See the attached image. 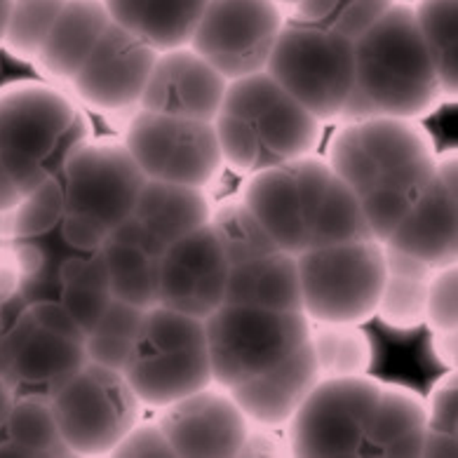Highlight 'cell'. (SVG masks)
Here are the masks:
<instances>
[{"label": "cell", "mask_w": 458, "mask_h": 458, "mask_svg": "<svg viewBox=\"0 0 458 458\" xmlns=\"http://www.w3.org/2000/svg\"><path fill=\"white\" fill-rule=\"evenodd\" d=\"M325 160L355 195L371 235L386 240L428 189L437 148L420 120L378 115L339 123Z\"/></svg>", "instance_id": "1"}, {"label": "cell", "mask_w": 458, "mask_h": 458, "mask_svg": "<svg viewBox=\"0 0 458 458\" xmlns=\"http://www.w3.org/2000/svg\"><path fill=\"white\" fill-rule=\"evenodd\" d=\"M238 195L277 250L294 257L371 235L355 195L318 151L245 174Z\"/></svg>", "instance_id": "2"}, {"label": "cell", "mask_w": 458, "mask_h": 458, "mask_svg": "<svg viewBox=\"0 0 458 458\" xmlns=\"http://www.w3.org/2000/svg\"><path fill=\"white\" fill-rule=\"evenodd\" d=\"M355 81L339 123L362 118L423 120L446 95L416 29L411 0H395L358 40H352Z\"/></svg>", "instance_id": "3"}, {"label": "cell", "mask_w": 458, "mask_h": 458, "mask_svg": "<svg viewBox=\"0 0 458 458\" xmlns=\"http://www.w3.org/2000/svg\"><path fill=\"white\" fill-rule=\"evenodd\" d=\"M212 125L224 165L240 176L315 153L325 127L266 71L228 81Z\"/></svg>", "instance_id": "4"}, {"label": "cell", "mask_w": 458, "mask_h": 458, "mask_svg": "<svg viewBox=\"0 0 458 458\" xmlns=\"http://www.w3.org/2000/svg\"><path fill=\"white\" fill-rule=\"evenodd\" d=\"M95 137L89 111L50 81L0 88V160L20 193L55 179L78 146Z\"/></svg>", "instance_id": "5"}, {"label": "cell", "mask_w": 458, "mask_h": 458, "mask_svg": "<svg viewBox=\"0 0 458 458\" xmlns=\"http://www.w3.org/2000/svg\"><path fill=\"white\" fill-rule=\"evenodd\" d=\"M64 242L78 254L99 251L108 233L132 214L146 176L123 139L92 137L71 153L59 172Z\"/></svg>", "instance_id": "6"}, {"label": "cell", "mask_w": 458, "mask_h": 458, "mask_svg": "<svg viewBox=\"0 0 458 458\" xmlns=\"http://www.w3.org/2000/svg\"><path fill=\"white\" fill-rule=\"evenodd\" d=\"M123 377L153 411L214 383L205 320L160 303L146 308Z\"/></svg>", "instance_id": "7"}, {"label": "cell", "mask_w": 458, "mask_h": 458, "mask_svg": "<svg viewBox=\"0 0 458 458\" xmlns=\"http://www.w3.org/2000/svg\"><path fill=\"white\" fill-rule=\"evenodd\" d=\"M301 310L320 325H367L374 320L383 280V240L358 238L296 254Z\"/></svg>", "instance_id": "8"}, {"label": "cell", "mask_w": 458, "mask_h": 458, "mask_svg": "<svg viewBox=\"0 0 458 458\" xmlns=\"http://www.w3.org/2000/svg\"><path fill=\"white\" fill-rule=\"evenodd\" d=\"M310 325L303 310L221 303L205 318L212 381L231 388L273 369L306 344Z\"/></svg>", "instance_id": "9"}, {"label": "cell", "mask_w": 458, "mask_h": 458, "mask_svg": "<svg viewBox=\"0 0 458 458\" xmlns=\"http://www.w3.org/2000/svg\"><path fill=\"white\" fill-rule=\"evenodd\" d=\"M264 71L322 125H336L355 81L352 40L287 17Z\"/></svg>", "instance_id": "10"}, {"label": "cell", "mask_w": 458, "mask_h": 458, "mask_svg": "<svg viewBox=\"0 0 458 458\" xmlns=\"http://www.w3.org/2000/svg\"><path fill=\"white\" fill-rule=\"evenodd\" d=\"M52 414L71 456H108L144 416L123 371L85 362L50 395Z\"/></svg>", "instance_id": "11"}, {"label": "cell", "mask_w": 458, "mask_h": 458, "mask_svg": "<svg viewBox=\"0 0 458 458\" xmlns=\"http://www.w3.org/2000/svg\"><path fill=\"white\" fill-rule=\"evenodd\" d=\"M123 144L146 179L209 191L226 165L208 120L179 118L134 108L123 115Z\"/></svg>", "instance_id": "12"}, {"label": "cell", "mask_w": 458, "mask_h": 458, "mask_svg": "<svg viewBox=\"0 0 458 458\" xmlns=\"http://www.w3.org/2000/svg\"><path fill=\"white\" fill-rule=\"evenodd\" d=\"M381 386L371 374L320 378L283 428L289 456H358Z\"/></svg>", "instance_id": "13"}, {"label": "cell", "mask_w": 458, "mask_h": 458, "mask_svg": "<svg viewBox=\"0 0 458 458\" xmlns=\"http://www.w3.org/2000/svg\"><path fill=\"white\" fill-rule=\"evenodd\" d=\"M287 13L276 0H208L189 47L226 81L266 69Z\"/></svg>", "instance_id": "14"}, {"label": "cell", "mask_w": 458, "mask_h": 458, "mask_svg": "<svg viewBox=\"0 0 458 458\" xmlns=\"http://www.w3.org/2000/svg\"><path fill=\"white\" fill-rule=\"evenodd\" d=\"M157 52L156 45L111 21L64 88L85 111L118 120L139 108Z\"/></svg>", "instance_id": "15"}, {"label": "cell", "mask_w": 458, "mask_h": 458, "mask_svg": "<svg viewBox=\"0 0 458 458\" xmlns=\"http://www.w3.org/2000/svg\"><path fill=\"white\" fill-rule=\"evenodd\" d=\"M228 261L209 226L165 247L156 268L157 303L205 320L226 299Z\"/></svg>", "instance_id": "16"}, {"label": "cell", "mask_w": 458, "mask_h": 458, "mask_svg": "<svg viewBox=\"0 0 458 458\" xmlns=\"http://www.w3.org/2000/svg\"><path fill=\"white\" fill-rule=\"evenodd\" d=\"M383 245L400 250L430 268L458 264V153H437L433 179Z\"/></svg>", "instance_id": "17"}, {"label": "cell", "mask_w": 458, "mask_h": 458, "mask_svg": "<svg viewBox=\"0 0 458 458\" xmlns=\"http://www.w3.org/2000/svg\"><path fill=\"white\" fill-rule=\"evenodd\" d=\"M157 423L176 458H235L250 420L228 388L209 383L157 409Z\"/></svg>", "instance_id": "18"}, {"label": "cell", "mask_w": 458, "mask_h": 458, "mask_svg": "<svg viewBox=\"0 0 458 458\" xmlns=\"http://www.w3.org/2000/svg\"><path fill=\"white\" fill-rule=\"evenodd\" d=\"M228 81L189 45L157 52L139 108L212 123Z\"/></svg>", "instance_id": "19"}, {"label": "cell", "mask_w": 458, "mask_h": 458, "mask_svg": "<svg viewBox=\"0 0 458 458\" xmlns=\"http://www.w3.org/2000/svg\"><path fill=\"white\" fill-rule=\"evenodd\" d=\"M318 381L320 371L306 341L284 362L238 386H231L228 393L250 423L284 428Z\"/></svg>", "instance_id": "20"}, {"label": "cell", "mask_w": 458, "mask_h": 458, "mask_svg": "<svg viewBox=\"0 0 458 458\" xmlns=\"http://www.w3.org/2000/svg\"><path fill=\"white\" fill-rule=\"evenodd\" d=\"M104 0H66L31 66L43 81L66 85L111 24Z\"/></svg>", "instance_id": "21"}, {"label": "cell", "mask_w": 458, "mask_h": 458, "mask_svg": "<svg viewBox=\"0 0 458 458\" xmlns=\"http://www.w3.org/2000/svg\"><path fill=\"white\" fill-rule=\"evenodd\" d=\"M428 433L426 395L402 383L381 386L369 428L358 456L362 458H420Z\"/></svg>", "instance_id": "22"}, {"label": "cell", "mask_w": 458, "mask_h": 458, "mask_svg": "<svg viewBox=\"0 0 458 458\" xmlns=\"http://www.w3.org/2000/svg\"><path fill=\"white\" fill-rule=\"evenodd\" d=\"M163 250L132 216L118 224L99 250L106 264L108 294L139 308L156 306V268Z\"/></svg>", "instance_id": "23"}, {"label": "cell", "mask_w": 458, "mask_h": 458, "mask_svg": "<svg viewBox=\"0 0 458 458\" xmlns=\"http://www.w3.org/2000/svg\"><path fill=\"white\" fill-rule=\"evenodd\" d=\"M212 198L205 189L146 179L134 202L132 216L163 247L208 226Z\"/></svg>", "instance_id": "24"}, {"label": "cell", "mask_w": 458, "mask_h": 458, "mask_svg": "<svg viewBox=\"0 0 458 458\" xmlns=\"http://www.w3.org/2000/svg\"><path fill=\"white\" fill-rule=\"evenodd\" d=\"M224 303L268 310H301V287L294 254L276 250L266 257L228 266Z\"/></svg>", "instance_id": "25"}, {"label": "cell", "mask_w": 458, "mask_h": 458, "mask_svg": "<svg viewBox=\"0 0 458 458\" xmlns=\"http://www.w3.org/2000/svg\"><path fill=\"white\" fill-rule=\"evenodd\" d=\"M85 362L88 355L81 339H69L31 325L14 352L13 383L17 388L24 386L33 393L52 395Z\"/></svg>", "instance_id": "26"}, {"label": "cell", "mask_w": 458, "mask_h": 458, "mask_svg": "<svg viewBox=\"0 0 458 458\" xmlns=\"http://www.w3.org/2000/svg\"><path fill=\"white\" fill-rule=\"evenodd\" d=\"M205 3L208 0H104L115 24L157 50L189 45Z\"/></svg>", "instance_id": "27"}, {"label": "cell", "mask_w": 458, "mask_h": 458, "mask_svg": "<svg viewBox=\"0 0 458 458\" xmlns=\"http://www.w3.org/2000/svg\"><path fill=\"white\" fill-rule=\"evenodd\" d=\"M386 247V280L377 303V318L397 334H414L426 327V292L433 268L404 251Z\"/></svg>", "instance_id": "28"}, {"label": "cell", "mask_w": 458, "mask_h": 458, "mask_svg": "<svg viewBox=\"0 0 458 458\" xmlns=\"http://www.w3.org/2000/svg\"><path fill=\"white\" fill-rule=\"evenodd\" d=\"M0 456H71L55 423L50 395L31 390L14 397L0 430Z\"/></svg>", "instance_id": "29"}, {"label": "cell", "mask_w": 458, "mask_h": 458, "mask_svg": "<svg viewBox=\"0 0 458 458\" xmlns=\"http://www.w3.org/2000/svg\"><path fill=\"white\" fill-rule=\"evenodd\" d=\"M411 7L439 85L454 104L458 99V0H411Z\"/></svg>", "instance_id": "30"}, {"label": "cell", "mask_w": 458, "mask_h": 458, "mask_svg": "<svg viewBox=\"0 0 458 458\" xmlns=\"http://www.w3.org/2000/svg\"><path fill=\"white\" fill-rule=\"evenodd\" d=\"M208 226L219 242L228 266L266 257L277 250L264 224L254 216V212L247 208V202L238 193L212 202Z\"/></svg>", "instance_id": "31"}, {"label": "cell", "mask_w": 458, "mask_h": 458, "mask_svg": "<svg viewBox=\"0 0 458 458\" xmlns=\"http://www.w3.org/2000/svg\"><path fill=\"white\" fill-rule=\"evenodd\" d=\"M320 378L369 374L374 364V341L362 325H320L313 322L308 334Z\"/></svg>", "instance_id": "32"}, {"label": "cell", "mask_w": 458, "mask_h": 458, "mask_svg": "<svg viewBox=\"0 0 458 458\" xmlns=\"http://www.w3.org/2000/svg\"><path fill=\"white\" fill-rule=\"evenodd\" d=\"M144 313L146 308L118 301L111 296V301L106 303L97 325L85 334V341H82L88 362L101 364V367L115 371L125 369Z\"/></svg>", "instance_id": "33"}, {"label": "cell", "mask_w": 458, "mask_h": 458, "mask_svg": "<svg viewBox=\"0 0 458 458\" xmlns=\"http://www.w3.org/2000/svg\"><path fill=\"white\" fill-rule=\"evenodd\" d=\"M393 3L395 0H299L289 7L287 17L339 33L348 40H358L374 21L388 13Z\"/></svg>", "instance_id": "34"}, {"label": "cell", "mask_w": 458, "mask_h": 458, "mask_svg": "<svg viewBox=\"0 0 458 458\" xmlns=\"http://www.w3.org/2000/svg\"><path fill=\"white\" fill-rule=\"evenodd\" d=\"M64 216V193L59 176L38 183L36 189L21 193L13 208L3 212V231L7 242L40 238L59 226Z\"/></svg>", "instance_id": "35"}, {"label": "cell", "mask_w": 458, "mask_h": 458, "mask_svg": "<svg viewBox=\"0 0 458 458\" xmlns=\"http://www.w3.org/2000/svg\"><path fill=\"white\" fill-rule=\"evenodd\" d=\"M64 3L66 0H13L0 50H5L17 62L31 64L62 13Z\"/></svg>", "instance_id": "36"}, {"label": "cell", "mask_w": 458, "mask_h": 458, "mask_svg": "<svg viewBox=\"0 0 458 458\" xmlns=\"http://www.w3.org/2000/svg\"><path fill=\"white\" fill-rule=\"evenodd\" d=\"M426 329H458V264L433 268L426 292Z\"/></svg>", "instance_id": "37"}, {"label": "cell", "mask_w": 458, "mask_h": 458, "mask_svg": "<svg viewBox=\"0 0 458 458\" xmlns=\"http://www.w3.org/2000/svg\"><path fill=\"white\" fill-rule=\"evenodd\" d=\"M428 433L458 437V374L446 369L426 395Z\"/></svg>", "instance_id": "38"}, {"label": "cell", "mask_w": 458, "mask_h": 458, "mask_svg": "<svg viewBox=\"0 0 458 458\" xmlns=\"http://www.w3.org/2000/svg\"><path fill=\"white\" fill-rule=\"evenodd\" d=\"M111 458H176L157 419H141L108 452Z\"/></svg>", "instance_id": "39"}, {"label": "cell", "mask_w": 458, "mask_h": 458, "mask_svg": "<svg viewBox=\"0 0 458 458\" xmlns=\"http://www.w3.org/2000/svg\"><path fill=\"white\" fill-rule=\"evenodd\" d=\"M59 301L69 310L71 318L78 322L82 334H88L101 318L106 303L111 301V294H108V289L101 287H69L66 284V287H62Z\"/></svg>", "instance_id": "40"}, {"label": "cell", "mask_w": 458, "mask_h": 458, "mask_svg": "<svg viewBox=\"0 0 458 458\" xmlns=\"http://www.w3.org/2000/svg\"><path fill=\"white\" fill-rule=\"evenodd\" d=\"M238 458H292L283 428L247 423Z\"/></svg>", "instance_id": "41"}, {"label": "cell", "mask_w": 458, "mask_h": 458, "mask_svg": "<svg viewBox=\"0 0 458 458\" xmlns=\"http://www.w3.org/2000/svg\"><path fill=\"white\" fill-rule=\"evenodd\" d=\"M29 313H31L33 325L47 332L62 334L69 339L85 341V334L78 327V322L71 318V313L64 308L59 299H29Z\"/></svg>", "instance_id": "42"}, {"label": "cell", "mask_w": 458, "mask_h": 458, "mask_svg": "<svg viewBox=\"0 0 458 458\" xmlns=\"http://www.w3.org/2000/svg\"><path fill=\"white\" fill-rule=\"evenodd\" d=\"M17 294H24V280H21V270L17 266L13 247L5 242L0 247V299H13Z\"/></svg>", "instance_id": "43"}, {"label": "cell", "mask_w": 458, "mask_h": 458, "mask_svg": "<svg viewBox=\"0 0 458 458\" xmlns=\"http://www.w3.org/2000/svg\"><path fill=\"white\" fill-rule=\"evenodd\" d=\"M430 355L435 362L445 369H456L458 367V329H442V332H430Z\"/></svg>", "instance_id": "44"}, {"label": "cell", "mask_w": 458, "mask_h": 458, "mask_svg": "<svg viewBox=\"0 0 458 458\" xmlns=\"http://www.w3.org/2000/svg\"><path fill=\"white\" fill-rule=\"evenodd\" d=\"M423 456H428V458H456L458 456V437H454V435L426 433L420 458H423Z\"/></svg>", "instance_id": "45"}, {"label": "cell", "mask_w": 458, "mask_h": 458, "mask_svg": "<svg viewBox=\"0 0 458 458\" xmlns=\"http://www.w3.org/2000/svg\"><path fill=\"white\" fill-rule=\"evenodd\" d=\"M29 306V296L17 294L13 299H0V334L17 320V315Z\"/></svg>", "instance_id": "46"}, {"label": "cell", "mask_w": 458, "mask_h": 458, "mask_svg": "<svg viewBox=\"0 0 458 458\" xmlns=\"http://www.w3.org/2000/svg\"><path fill=\"white\" fill-rule=\"evenodd\" d=\"M20 198L21 193L20 189H17V183L13 182V176H10L7 167L3 165V160H0V212H5V209L13 208Z\"/></svg>", "instance_id": "47"}, {"label": "cell", "mask_w": 458, "mask_h": 458, "mask_svg": "<svg viewBox=\"0 0 458 458\" xmlns=\"http://www.w3.org/2000/svg\"><path fill=\"white\" fill-rule=\"evenodd\" d=\"M14 397H17V386L13 381H7L5 377H0V430L5 426L7 414L14 404Z\"/></svg>", "instance_id": "48"}, {"label": "cell", "mask_w": 458, "mask_h": 458, "mask_svg": "<svg viewBox=\"0 0 458 458\" xmlns=\"http://www.w3.org/2000/svg\"><path fill=\"white\" fill-rule=\"evenodd\" d=\"M10 7H13V0H0V45H3V36H5L7 20H10Z\"/></svg>", "instance_id": "49"}, {"label": "cell", "mask_w": 458, "mask_h": 458, "mask_svg": "<svg viewBox=\"0 0 458 458\" xmlns=\"http://www.w3.org/2000/svg\"><path fill=\"white\" fill-rule=\"evenodd\" d=\"M276 3H277V5H280V7H284V13H287L289 7L296 5V3H299V0H276Z\"/></svg>", "instance_id": "50"}, {"label": "cell", "mask_w": 458, "mask_h": 458, "mask_svg": "<svg viewBox=\"0 0 458 458\" xmlns=\"http://www.w3.org/2000/svg\"><path fill=\"white\" fill-rule=\"evenodd\" d=\"M7 240H5V231H3V212H0V247L5 245Z\"/></svg>", "instance_id": "51"}]
</instances>
